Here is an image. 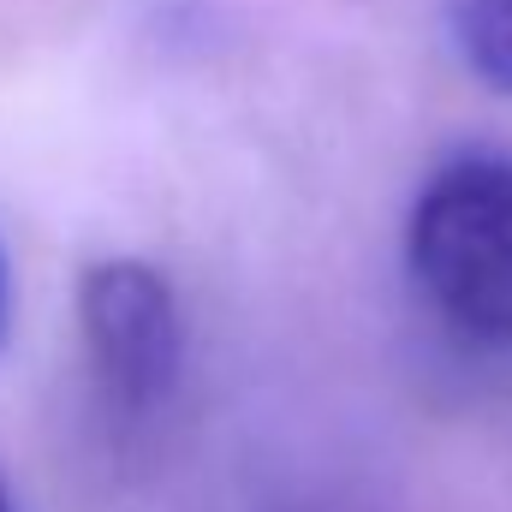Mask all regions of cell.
Wrapping results in <instances>:
<instances>
[{"mask_svg": "<svg viewBox=\"0 0 512 512\" xmlns=\"http://www.w3.org/2000/svg\"><path fill=\"white\" fill-rule=\"evenodd\" d=\"M405 262L453 334L512 346V155H447L411 203Z\"/></svg>", "mask_w": 512, "mask_h": 512, "instance_id": "1", "label": "cell"}, {"mask_svg": "<svg viewBox=\"0 0 512 512\" xmlns=\"http://www.w3.org/2000/svg\"><path fill=\"white\" fill-rule=\"evenodd\" d=\"M78 328H84L96 387L114 411L149 417L155 405H167V393L179 387V364H185V322H179L173 286L149 262L114 256V262L84 268Z\"/></svg>", "mask_w": 512, "mask_h": 512, "instance_id": "2", "label": "cell"}, {"mask_svg": "<svg viewBox=\"0 0 512 512\" xmlns=\"http://www.w3.org/2000/svg\"><path fill=\"white\" fill-rule=\"evenodd\" d=\"M447 30L465 54V66L512 96V0H447Z\"/></svg>", "mask_w": 512, "mask_h": 512, "instance_id": "3", "label": "cell"}, {"mask_svg": "<svg viewBox=\"0 0 512 512\" xmlns=\"http://www.w3.org/2000/svg\"><path fill=\"white\" fill-rule=\"evenodd\" d=\"M0 334H6V262H0Z\"/></svg>", "mask_w": 512, "mask_h": 512, "instance_id": "4", "label": "cell"}, {"mask_svg": "<svg viewBox=\"0 0 512 512\" xmlns=\"http://www.w3.org/2000/svg\"><path fill=\"white\" fill-rule=\"evenodd\" d=\"M0 512H12V501H6V483H0Z\"/></svg>", "mask_w": 512, "mask_h": 512, "instance_id": "5", "label": "cell"}]
</instances>
